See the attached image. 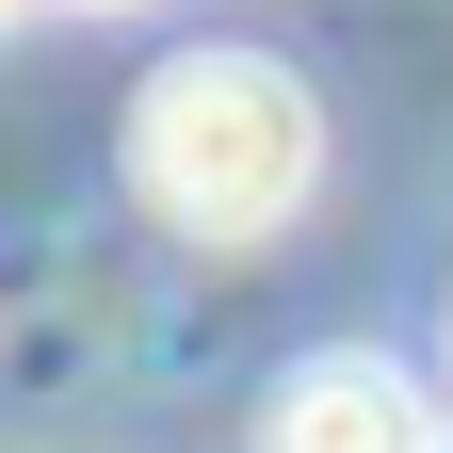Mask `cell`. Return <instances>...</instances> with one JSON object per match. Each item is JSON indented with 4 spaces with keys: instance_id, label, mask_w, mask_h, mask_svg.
Wrapping results in <instances>:
<instances>
[{
    "instance_id": "6da1fadb",
    "label": "cell",
    "mask_w": 453,
    "mask_h": 453,
    "mask_svg": "<svg viewBox=\"0 0 453 453\" xmlns=\"http://www.w3.org/2000/svg\"><path fill=\"white\" fill-rule=\"evenodd\" d=\"M130 179L162 226L195 243H275L324 179V97L275 65V49H179L130 113Z\"/></svg>"
},
{
    "instance_id": "3957f363",
    "label": "cell",
    "mask_w": 453,
    "mask_h": 453,
    "mask_svg": "<svg viewBox=\"0 0 453 453\" xmlns=\"http://www.w3.org/2000/svg\"><path fill=\"white\" fill-rule=\"evenodd\" d=\"M49 17H97V0H49Z\"/></svg>"
},
{
    "instance_id": "7a4b0ae2",
    "label": "cell",
    "mask_w": 453,
    "mask_h": 453,
    "mask_svg": "<svg viewBox=\"0 0 453 453\" xmlns=\"http://www.w3.org/2000/svg\"><path fill=\"white\" fill-rule=\"evenodd\" d=\"M259 453H437V421H421V388L388 372L372 340H340V357H308L259 405Z\"/></svg>"
},
{
    "instance_id": "277c9868",
    "label": "cell",
    "mask_w": 453,
    "mask_h": 453,
    "mask_svg": "<svg viewBox=\"0 0 453 453\" xmlns=\"http://www.w3.org/2000/svg\"><path fill=\"white\" fill-rule=\"evenodd\" d=\"M437 453H453V437H437Z\"/></svg>"
}]
</instances>
